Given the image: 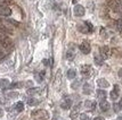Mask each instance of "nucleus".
<instances>
[{"label": "nucleus", "mask_w": 122, "mask_h": 120, "mask_svg": "<svg viewBox=\"0 0 122 120\" xmlns=\"http://www.w3.org/2000/svg\"><path fill=\"white\" fill-rule=\"evenodd\" d=\"M78 28H79V31L82 32V33H89V32H92V30H94L92 25H91L89 22H85L82 25H79Z\"/></svg>", "instance_id": "nucleus-3"}, {"label": "nucleus", "mask_w": 122, "mask_h": 120, "mask_svg": "<svg viewBox=\"0 0 122 120\" xmlns=\"http://www.w3.org/2000/svg\"><path fill=\"white\" fill-rule=\"evenodd\" d=\"M96 95H97V98L101 100V101H103V100H105V98H106V92L104 89H97Z\"/></svg>", "instance_id": "nucleus-15"}, {"label": "nucleus", "mask_w": 122, "mask_h": 120, "mask_svg": "<svg viewBox=\"0 0 122 120\" xmlns=\"http://www.w3.org/2000/svg\"><path fill=\"white\" fill-rule=\"evenodd\" d=\"M110 96H111L112 100H117V98H119V86H117V85L114 86V89L110 93Z\"/></svg>", "instance_id": "nucleus-14"}, {"label": "nucleus", "mask_w": 122, "mask_h": 120, "mask_svg": "<svg viewBox=\"0 0 122 120\" xmlns=\"http://www.w3.org/2000/svg\"><path fill=\"white\" fill-rule=\"evenodd\" d=\"M9 80L6 78H2L0 79V89H7L8 86H9Z\"/></svg>", "instance_id": "nucleus-19"}, {"label": "nucleus", "mask_w": 122, "mask_h": 120, "mask_svg": "<svg viewBox=\"0 0 122 120\" xmlns=\"http://www.w3.org/2000/svg\"><path fill=\"white\" fill-rule=\"evenodd\" d=\"M75 57V51H74V48L72 49H69V51L66 53V58H67V60H73Z\"/></svg>", "instance_id": "nucleus-16"}, {"label": "nucleus", "mask_w": 122, "mask_h": 120, "mask_svg": "<svg viewBox=\"0 0 122 120\" xmlns=\"http://www.w3.org/2000/svg\"><path fill=\"white\" fill-rule=\"evenodd\" d=\"M94 120H104V118H103V117H96Z\"/></svg>", "instance_id": "nucleus-34"}, {"label": "nucleus", "mask_w": 122, "mask_h": 120, "mask_svg": "<svg viewBox=\"0 0 122 120\" xmlns=\"http://www.w3.org/2000/svg\"><path fill=\"white\" fill-rule=\"evenodd\" d=\"M97 85H98L99 87H102V89H106V87L110 86V83H108L105 78H99L97 80Z\"/></svg>", "instance_id": "nucleus-11"}, {"label": "nucleus", "mask_w": 122, "mask_h": 120, "mask_svg": "<svg viewBox=\"0 0 122 120\" xmlns=\"http://www.w3.org/2000/svg\"><path fill=\"white\" fill-rule=\"evenodd\" d=\"M101 57L103 59H107V58L111 56V50H110V48L106 47V45H104V47L101 48Z\"/></svg>", "instance_id": "nucleus-8"}, {"label": "nucleus", "mask_w": 122, "mask_h": 120, "mask_svg": "<svg viewBox=\"0 0 122 120\" xmlns=\"http://www.w3.org/2000/svg\"><path fill=\"white\" fill-rule=\"evenodd\" d=\"M0 1H1V0H0Z\"/></svg>", "instance_id": "nucleus-39"}, {"label": "nucleus", "mask_w": 122, "mask_h": 120, "mask_svg": "<svg viewBox=\"0 0 122 120\" xmlns=\"http://www.w3.org/2000/svg\"><path fill=\"white\" fill-rule=\"evenodd\" d=\"M18 96V93H16V92H9V93H7V98H9V99H15Z\"/></svg>", "instance_id": "nucleus-27"}, {"label": "nucleus", "mask_w": 122, "mask_h": 120, "mask_svg": "<svg viewBox=\"0 0 122 120\" xmlns=\"http://www.w3.org/2000/svg\"><path fill=\"white\" fill-rule=\"evenodd\" d=\"M11 89H21L22 86H23V83H14L11 84V85H9Z\"/></svg>", "instance_id": "nucleus-28"}, {"label": "nucleus", "mask_w": 122, "mask_h": 120, "mask_svg": "<svg viewBox=\"0 0 122 120\" xmlns=\"http://www.w3.org/2000/svg\"><path fill=\"white\" fill-rule=\"evenodd\" d=\"M117 30H119V31L122 32V19H120V21L117 22Z\"/></svg>", "instance_id": "nucleus-30"}, {"label": "nucleus", "mask_w": 122, "mask_h": 120, "mask_svg": "<svg viewBox=\"0 0 122 120\" xmlns=\"http://www.w3.org/2000/svg\"><path fill=\"white\" fill-rule=\"evenodd\" d=\"M117 120H122V115H120L119 117H117Z\"/></svg>", "instance_id": "nucleus-38"}, {"label": "nucleus", "mask_w": 122, "mask_h": 120, "mask_svg": "<svg viewBox=\"0 0 122 120\" xmlns=\"http://www.w3.org/2000/svg\"><path fill=\"white\" fill-rule=\"evenodd\" d=\"M91 73H92V70H91V67L89 65H83L82 67H81V75L83 76V77H90Z\"/></svg>", "instance_id": "nucleus-5"}, {"label": "nucleus", "mask_w": 122, "mask_h": 120, "mask_svg": "<svg viewBox=\"0 0 122 120\" xmlns=\"http://www.w3.org/2000/svg\"><path fill=\"white\" fill-rule=\"evenodd\" d=\"M80 83H81L80 80H75L74 83L72 84V89H79V86H80Z\"/></svg>", "instance_id": "nucleus-29"}, {"label": "nucleus", "mask_w": 122, "mask_h": 120, "mask_svg": "<svg viewBox=\"0 0 122 120\" xmlns=\"http://www.w3.org/2000/svg\"><path fill=\"white\" fill-rule=\"evenodd\" d=\"M39 92H40V89H39V87H33V89H27L26 93L29 94V95H34V94H38Z\"/></svg>", "instance_id": "nucleus-22"}, {"label": "nucleus", "mask_w": 122, "mask_h": 120, "mask_svg": "<svg viewBox=\"0 0 122 120\" xmlns=\"http://www.w3.org/2000/svg\"><path fill=\"white\" fill-rule=\"evenodd\" d=\"M119 105H120V109H122V99L120 100V102H119Z\"/></svg>", "instance_id": "nucleus-36"}, {"label": "nucleus", "mask_w": 122, "mask_h": 120, "mask_svg": "<svg viewBox=\"0 0 122 120\" xmlns=\"http://www.w3.org/2000/svg\"><path fill=\"white\" fill-rule=\"evenodd\" d=\"M2 116H4V111H2V110L0 109V118H1Z\"/></svg>", "instance_id": "nucleus-37"}, {"label": "nucleus", "mask_w": 122, "mask_h": 120, "mask_svg": "<svg viewBox=\"0 0 122 120\" xmlns=\"http://www.w3.org/2000/svg\"><path fill=\"white\" fill-rule=\"evenodd\" d=\"M80 50H81V52L85 53V54H88V53L90 52L91 48H90V44H89V42L88 41H83L81 44H80Z\"/></svg>", "instance_id": "nucleus-7"}, {"label": "nucleus", "mask_w": 122, "mask_h": 120, "mask_svg": "<svg viewBox=\"0 0 122 120\" xmlns=\"http://www.w3.org/2000/svg\"><path fill=\"white\" fill-rule=\"evenodd\" d=\"M99 108H101L102 111H107L110 109V103L107 102L106 100H103V101L99 102Z\"/></svg>", "instance_id": "nucleus-13"}, {"label": "nucleus", "mask_w": 122, "mask_h": 120, "mask_svg": "<svg viewBox=\"0 0 122 120\" xmlns=\"http://www.w3.org/2000/svg\"><path fill=\"white\" fill-rule=\"evenodd\" d=\"M11 14V9L7 6H0V16H9Z\"/></svg>", "instance_id": "nucleus-9"}, {"label": "nucleus", "mask_w": 122, "mask_h": 120, "mask_svg": "<svg viewBox=\"0 0 122 120\" xmlns=\"http://www.w3.org/2000/svg\"><path fill=\"white\" fill-rule=\"evenodd\" d=\"M82 89H83V93L85 94H91V92H92V87H91L90 84L88 83H86Z\"/></svg>", "instance_id": "nucleus-18"}, {"label": "nucleus", "mask_w": 122, "mask_h": 120, "mask_svg": "<svg viewBox=\"0 0 122 120\" xmlns=\"http://www.w3.org/2000/svg\"><path fill=\"white\" fill-rule=\"evenodd\" d=\"M80 118H81V120H89L88 116L86 115V113H81V115H80Z\"/></svg>", "instance_id": "nucleus-31"}, {"label": "nucleus", "mask_w": 122, "mask_h": 120, "mask_svg": "<svg viewBox=\"0 0 122 120\" xmlns=\"http://www.w3.org/2000/svg\"><path fill=\"white\" fill-rule=\"evenodd\" d=\"M43 76H45V71H41L40 74H37V75H36V79H37L39 83H41L43 80Z\"/></svg>", "instance_id": "nucleus-26"}, {"label": "nucleus", "mask_w": 122, "mask_h": 120, "mask_svg": "<svg viewBox=\"0 0 122 120\" xmlns=\"http://www.w3.org/2000/svg\"><path fill=\"white\" fill-rule=\"evenodd\" d=\"M119 76H120V77H122V68L119 70Z\"/></svg>", "instance_id": "nucleus-35"}, {"label": "nucleus", "mask_w": 122, "mask_h": 120, "mask_svg": "<svg viewBox=\"0 0 122 120\" xmlns=\"http://www.w3.org/2000/svg\"><path fill=\"white\" fill-rule=\"evenodd\" d=\"M85 107L87 109L89 110H95L96 108V102L95 101H92V100H87L85 102Z\"/></svg>", "instance_id": "nucleus-12"}, {"label": "nucleus", "mask_w": 122, "mask_h": 120, "mask_svg": "<svg viewBox=\"0 0 122 120\" xmlns=\"http://www.w3.org/2000/svg\"><path fill=\"white\" fill-rule=\"evenodd\" d=\"M71 107H72V101H71V99H65L63 102L61 103V108L64 110H69Z\"/></svg>", "instance_id": "nucleus-10"}, {"label": "nucleus", "mask_w": 122, "mask_h": 120, "mask_svg": "<svg viewBox=\"0 0 122 120\" xmlns=\"http://www.w3.org/2000/svg\"><path fill=\"white\" fill-rule=\"evenodd\" d=\"M79 108H80V104H78L76 107H74L73 111L71 112V118H72V119H75V118L78 117V113H79Z\"/></svg>", "instance_id": "nucleus-20"}, {"label": "nucleus", "mask_w": 122, "mask_h": 120, "mask_svg": "<svg viewBox=\"0 0 122 120\" xmlns=\"http://www.w3.org/2000/svg\"><path fill=\"white\" fill-rule=\"evenodd\" d=\"M75 76H76L75 69H69V71H67V78L69 79H74Z\"/></svg>", "instance_id": "nucleus-21"}, {"label": "nucleus", "mask_w": 122, "mask_h": 120, "mask_svg": "<svg viewBox=\"0 0 122 120\" xmlns=\"http://www.w3.org/2000/svg\"><path fill=\"white\" fill-rule=\"evenodd\" d=\"M119 110H120V105H119V104H114V111H115V112H117Z\"/></svg>", "instance_id": "nucleus-32"}, {"label": "nucleus", "mask_w": 122, "mask_h": 120, "mask_svg": "<svg viewBox=\"0 0 122 120\" xmlns=\"http://www.w3.org/2000/svg\"><path fill=\"white\" fill-rule=\"evenodd\" d=\"M110 8L115 13L122 11V0H110Z\"/></svg>", "instance_id": "nucleus-2"}, {"label": "nucleus", "mask_w": 122, "mask_h": 120, "mask_svg": "<svg viewBox=\"0 0 122 120\" xmlns=\"http://www.w3.org/2000/svg\"><path fill=\"white\" fill-rule=\"evenodd\" d=\"M27 104L31 105V107H34V105L39 104V101L37 99H33V98H30V99H27Z\"/></svg>", "instance_id": "nucleus-24"}, {"label": "nucleus", "mask_w": 122, "mask_h": 120, "mask_svg": "<svg viewBox=\"0 0 122 120\" xmlns=\"http://www.w3.org/2000/svg\"><path fill=\"white\" fill-rule=\"evenodd\" d=\"M104 59L101 57V56H95V62H96V65H98V66H102L103 65V61Z\"/></svg>", "instance_id": "nucleus-25"}, {"label": "nucleus", "mask_w": 122, "mask_h": 120, "mask_svg": "<svg viewBox=\"0 0 122 120\" xmlns=\"http://www.w3.org/2000/svg\"><path fill=\"white\" fill-rule=\"evenodd\" d=\"M73 13L76 17H82V16L86 14V9L83 6L81 5H75L74 6V9H73Z\"/></svg>", "instance_id": "nucleus-4"}, {"label": "nucleus", "mask_w": 122, "mask_h": 120, "mask_svg": "<svg viewBox=\"0 0 122 120\" xmlns=\"http://www.w3.org/2000/svg\"><path fill=\"white\" fill-rule=\"evenodd\" d=\"M13 31L9 26H7V24H5V22L0 21V34H11Z\"/></svg>", "instance_id": "nucleus-6"}, {"label": "nucleus", "mask_w": 122, "mask_h": 120, "mask_svg": "<svg viewBox=\"0 0 122 120\" xmlns=\"http://www.w3.org/2000/svg\"><path fill=\"white\" fill-rule=\"evenodd\" d=\"M15 110L17 112H22V111L24 110V104H23V102H17L15 104Z\"/></svg>", "instance_id": "nucleus-23"}, {"label": "nucleus", "mask_w": 122, "mask_h": 120, "mask_svg": "<svg viewBox=\"0 0 122 120\" xmlns=\"http://www.w3.org/2000/svg\"><path fill=\"white\" fill-rule=\"evenodd\" d=\"M61 70L57 71V75H56V78H55V82H54V86L56 89H59V83H61Z\"/></svg>", "instance_id": "nucleus-17"}, {"label": "nucleus", "mask_w": 122, "mask_h": 120, "mask_svg": "<svg viewBox=\"0 0 122 120\" xmlns=\"http://www.w3.org/2000/svg\"><path fill=\"white\" fill-rule=\"evenodd\" d=\"M32 116L36 120H47L49 118L48 112L45 110H36L32 112Z\"/></svg>", "instance_id": "nucleus-1"}, {"label": "nucleus", "mask_w": 122, "mask_h": 120, "mask_svg": "<svg viewBox=\"0 0 122 120\" xmlns=\"http://www.w3.org/2000/svg\"><path fill=\"white\" fill-rule=\"evenodd\" d=\"M4 57H5V52H4V51L0 49V59H2Z\"/></svg>", "instance_id": "nucleus-33"}]
</instances>
